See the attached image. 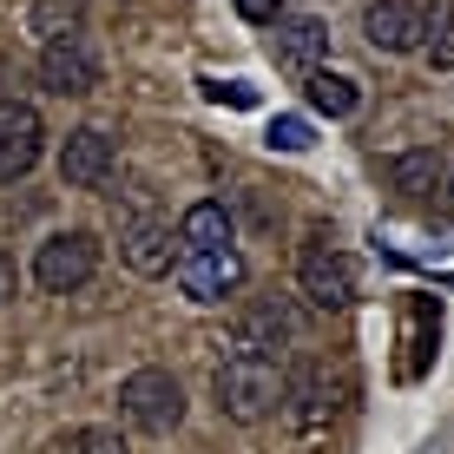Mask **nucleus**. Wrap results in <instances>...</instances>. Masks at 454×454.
<instances>
[{
  "label": "nucleus",
  "instance_id": "nucleus-1",
  "mask_svg": "<svg viewBox=\"0 0 454 454\" xmlns=\"http://www.w3.org/2000/svg\"><path fill=\"white\" fill-rule=\"evenodd\" d=\"M284 388L290 375L277 369V356H224L211 375V395H217V415L244 421V428H257V421H270L277 409H284Z\"/></svg>",
  "mask_w": 454,
  "mask_h": 454
},
{
  "label": "nucleus",
  "instance_id": "nucleus-2",
  "mask_svg": "<svg viewBox=\"0 0 454 454\" xmlns=\"http://www.w3.org/2000/svg\"><path fill=\"white\" fill-rule=\"evenodd\" d=\"M290 421V442H323V434L336 428V415H342V375H330L323 363H309L296 382L284 388V409H277Z\"/></svg>",
  "mask_w": 454,
  "mask_h": 454
},
{
  "label": "nucleus",
  "instance_id": "nucleus-3",
  "mask_svg": "<svg viewBox=\"0 0 454 454\" xmlns=\"http://www.w3.org/2000/svg\"><path fill=\"white\" fill-rule=\"evenodd\" d=\"M119 415L132 421L138 434H171L184 421V388L171 369H132L119 382Z\"/></svg>",
  "mask_w": 454,
  "mask_h": 454
},
{
  "label": "nucleus",
  "instance_id": "nucleus-4",
  "mask_svg": "<svg viewBox=\"0 0 454 454\" xmlns=\"http://www.w3.org/2000/svg\"><path fill=\"white\" fill-rule=\"evenodd\" d=\"M92 270H99V238H92V231H53V238L34 250V284L46 296L86 290Z\"/></svg>",
  "mask_w": 454,
  "mask_h": 454
},
{
  "label": "nucleus",
  "instance_id": "nucleus-5",
  "mask_svg": "<svg viewBox=\"0 0 454 454\" xmlns=\"http://www.w3.org/2000/svg\"><path fill=\"white\" fill-rule=\"evenodd\" d=\"M296 290H303L309 309H349L356 303V263L330 250L323 238H309L296 250Z\"/></svg>",
  "mask_w": 454,
  "mask_h": 454
},
{
  "label": "nucleus",
  "instance_id": "nucleus-6",
  "mask_svg": "<svg viewBox=\"0 0 454 454\" xmlns=\"http://www.w3.org/2000/svg\"><path fill=\"white\" fill-rule=\"evenodd\" d=\"M40 86L59 92V99H86L99 86V53H92L86 34H53L40 46Z\"/></svg>",
  "mask_w": 454,
  "mask_h": 454
},
{
  "label": "nucleus",
  "instance_id": "nucleus-7",
  "mask_svg": "<svg viewBox=\"0 0 454 454\" xmlns=\"http://www.w3.org/2000/svg\"><path fill=\"white\" fill-rule=\"evenodd\" d=\"M178 290L192 303H224V296L244 290V257L238 244L224 250H178Z\"/></svg>",
  "mask_w": 454,
  "mask_h": 454
},
{
  "label": "nucleus",
  "instance_id": "nucleus-8",
  "mask_svg": "<svg viewBox=\"0 0 454 454\" xmlns=\"http://www.w3.org/2000/svg\"><path fill=\"white\" fill-rule=\"evenodd\" d=\"M46 152V125L27 99H0V184H20Z\"/></svg>",
  "mask_w": 454,
  "mask_h": 454
},
{
  "label": "nucleus",
  "instance_id": "nucleus-9",
  "mask_svg": "<svg viewBox=\"0 0 454 454\" xmlns=\"http://www.w3.org/2000/svg\"><path fill=\"white\" fill-rule=\"evenodd\" d=\"M113 171H119V145L99 132V125L67 132V145H59V184H73V192H99Z\"/></svg>",
  "mask_w": 454,
  "mask_h": 454
},
{
  "label": "nucleus",
  "instance_id": "nucleus-10",
  "mask_svg": "<svg viewBox=\"0 0 454 454\" xmlns=\"http://www.w3.org/2000/svg\"><path fill=\"white\" fill-rule=\"evenodd\" d=\"M323 53H330V27L317 20V13H277L270 20V59L284 73H317L323 67Z\"/></svg>",
  "mask_w": 454,
  "mask_h": 454
},
{
  "label": "nucleus",
  "instance_id": "nucleus-11",
  "mask_svg": "<svg viewBox=\"0 0 454 454\" xmlns=\"http://www.w3.org/2000/svg\"><path fill=\"white\" fill-rule=\"evenodd\" d=\"M421 27H428V13L409 7V0H375V7L363 13V34H369L375 53H415Z\"/></svg>",
  "mask_w": 454,
  "mask_h": 454
},
{
  "label": "nucleus",
  "instance_id": "nucleus-12",
  "mask_svg": "<svg viewBox=\"0 0 454 454\" xmlns=\"http://www.w3.org/2000/svg\"><path fill=\"white\" fill-rule=\"evenodd\" d=\"M119 257L132 263L138 277H165L171 263H178V238H171L165 217H132L125 238H119Z\"/></svg>",
  "mask_w": 454,
  "mask_h": 454
},
{
  "label": "nucleus",
  "instance_id": "nucleus-13",
  "mask_svg": "<svg viewBox=\"0 0 454 454\" xmlns=\"http://www.w3.org/2000/svg\"><path fill=\"white\" fill-rule=\"evenodd\" d=\"M284 342H296V309L290 303L263 296V303L238 309V349L244 356H270V349H284Z\"/></svg>",
  "mask_w": 454,
  "mask_h": 454
},
{
  "label": "nucleus",
  "instance_id": "nucleus-14",
  "mask_svg": "<svg viewBox=\"0 0 454 454\" xmlns=\"http://www.w3.org/2000/svg\"><path fill=\"white\" fill-rule=\"evenodd\" d=\"M434 342H442V303L434 296H409L402 303V382H415L428 369Z\"/></svg>",
  "mask_w": 454,
  "mask_h": 454
},
{
  "label": "nucleus",
  "instance_id": "nucleus-15",
  "mask_svg": "<svg viewBox=\"0 0 454 454\" xmlns=\"http://www.w3.org/2000/svg\"><path fill=\"white\" fill-rule=\"evenodd\" d=\"M382 184L395 198H428L442 184V152L434 145H415V152H388L382 159Z\"/></svg>",
  "mask_w": 454,
  "mask_h": 454
},
{
  "label": "nucleus",
  "instance_id": "nucleus-16",
  "mask_svg": "<svg viewBox=\"0 0 454 454\" xmlns=\"http://www.w3.org/2000/svg\"><path fill=\"white\" fill-rule=\"evenodd\" d=\"M231 238H238V224H231V211L217 198H205V205H192L178 217V250H224Z\"/></svg>",
  "mask_w": 454,
  "mask_h": 454
},
{
  "label": "nucleus",
  "instance_id": "nucleus-17",
  "mask_svg": "<svg viewBox=\"0 0 454 454\" xmlns=\"http://www.w3.org/2000/svg\"><path fill=\"white\" fill-rule=\"evenodd\" d=\"M303 92H309V113H323V119H349L356 106H363V86L356 80H342V73H303Z\"/></svg>",
  "mask_w": 454,
  "mask_h": 454
},
{
  "label": "nucleus",
  "instance_id": "nucleus-18",
  "mask_svg": "<svg viewBox=\"0 0 454 454\" xmlns=\"http://www.w3.org/2000/svg\"><path fill=\"white\" fill-rule=\"evenodd\" d=\"M421 53L434 73H454V0H434L428 27H421Z\"/></svg>",
  "mask_w": 454,
  "mask_h": 454
},
{
  "label": "nucleus",
  "instance_id": "nucleus-19",
  "mask_svg": "<svg viewBox=\"0 0 454 454\" xmlns=\"http://www.w3.org/2000/svg\"><path fill=\"white\" fill-rule=\"evenodd\" d=\"M59 454H125V442H119V428H67Z\"/></svg>",
  "mask_w": 454,
  "mask_h": 454
},
{
  "label": "nucleus",
  "instance_id": "nucleus-20",
  "mask_svg": "<svg viewBox=\"0 0 454 454\" xmlns=\"http://www.w3.org/2000/svg\"><path fill=\"white\" fill-rule=\"evenodd\" d=\"M263 145H270V152H309V145H317V132H309V119L284 113V119H270V132H263Z\"/></svg>",
  "mask_w": 454,
  "mask_h": 454
},
{
  "label": "nucleus",
  "instance_id": "nucleus-21",
  "mask_svg": "<svg viewBox=\"0 0 454 454\" xmlns=\"http://www.w3.org/2000/svg\"><path fill=\"white\" fill-rule=\"evenodd\" d=\"M205 99H217V106H257V86H244V80H205Z\"/></svg>",
  "mask_w": 454,
  "mask_h": 454
},
{
  "label": "nucleus",
  "instance_id": "nucleus-22",
  "mask_svg": "<svg viewBox=\"0 0 454 454\" xmlns=\"http://www.w3.org/2000/svg\"><path fill=\"white\" fill-rule=\"evenodd\" d=\"M277 13H284V0H238V20H250V27H270Z\"/></svg>",
  "mask_w": 454,
  "mask_h": 454
},
{
  "label": "nucleus",
  "instance_id": "nucleus-23",
  "mask_svg": "<svg viewBox=\"0 0 454 454\" xmlns=\"http://www.w3.org/2000/svg\"><path fill=\"white\" fill-rule=\"evenodd\" d=\"M13 290H20V270H13V257L0 250V303H13Z\"/></svg>",
  "mask_w": 454,
  "mask_h": 454
},
{
  "label": "nucleus",
  "instance_id": "nucleus-24",
  "mask_svg": "<svg viewBox=\"0 0 454 454\" xmlns=\"http://www.w3.org/2000/svg\"><path fill=\"white\" fill-rule=\"evenodd\" d=\"M448 198H454V171H448Z\"/></svg>",
  "mask_w": 454,
  "mask_h": 454
}]
</instances>
